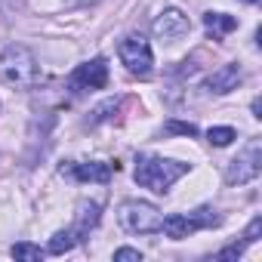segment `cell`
Masks as SVG:
<instances>
[{"label": "cell", "instance_id": "cell-13", "mask_svg": "<svg viewBox=\"0 0 262 262\" xmlns=\"http://www.w3.org/2000/svg\"><path fill=\"white\" fill-rule=\"evenodd\" d=\"M74 244H77V234H74V228H68V231H56V234L50 237V247H47V253H53V256H62V253H68Z\"/></svg>", "mask_w": 262, "mask_h": 262}, {"label": "cell", "instance_id": "cell-14", "mask_svg": "<svg viewBox=\"0 0 262 262\" xmlns=\"http://www.w3.org/2000/svg\"><path fill=\"white\" fill-rule=\"evenodd\" d=\"M13 259H25V262H37V259H43V250L37 247V244H28V241H19V244H13Z\"/></svg>", "mask_w": 262, "mask_h": 262}, {"label": "cell", "instance_id": "cell-9", "mask_svg": "<svg viewBox=\"0 0 262 262\" xmlns=\"http://www.w3.org/2000/svg\"><path fill=\"white\" fill-rule=\"evenodd\" d=\"M241 68L234 65V62H228V65H219L210 77H207V90L210 93H216V96H222V93H231V90H237V83H241Z\"/></svg>", "mask_w": 262, "mask_h": 262}, {"label": "cell", "instance_id": "cell-8", "mask_svg": "<svg viewBox=\"0 0 262 262\" xmlns=\"http://www.w3.org/2000/svg\"><path fill=\"white\" fill-rule=\"evenodd\" d=\"M114 170H117V164H99V161L96 164H65L62 167L65 176H71L77 182H99V185H105Z\"/></svg>", "mask_w": 262, "mask_h": 262}, {"label": "cell", "instance_id": "cell-2", "mask_svg": "<svg viewBox=\"0 0 262 262\" xmlns=\"http://www.w3.org/2000/svg\"><path fill=\"white\" fill-rule=\"evenodd\" d=\"M185 173H188V164L167 161V158H139L133 176L142 188H151L155 194H167L173 188V182L182 179Z\"/></svg>", "mask_w": 262, "mask_h": 262}, {"label": "cell", "instance_id": "cell-5", "mask_svg": "<svg viewBox=\"0 0 262 262\" xmlns=\"http://www.w3.org/2000/svg\"><path fill=\"white\" fill-rule=\"evenodd\" d=\"M117 56H120V62L126 65L129 74H139V77L151 74L155 56H151V47H148L145 37H123L120 47H117Z\"/></svg>", "mask_w": 262, "mask_h": 262}, {"label": "cell", "instance_id": "cell-17", "mask_svg": "<svg viewBox=\"0 0 262 262\" xmlns=\"http://www.w3.org/2000/svg\"><path fill=\"white\" fill-rule=\"evenodd\" d=\"M244 247H247V241H241V244H228L225 250H219V253H216V259H219V262H228V259H241V256H244Z\"/></svg>", "mask_w": 262, "mask_h": 262}, {"label": "cell", "instance_id": "cell-12", "mask_svg": "<svg viewBox=\"0 0 262 262\" xmlns=\"http://www.w3.org/2000/svg\"><path fill=\"white\" fill-rule=\"evenodd\" d=\"M204 28H207L213 37H225L228 31L237 28V19H234V16H225V13H207V16H204Z\"/></svg>", "mask_w": 262, "mask_h": 262}, {"label": "cell", "instance_id": "cell-15", "mask_svg": "<svg viewBox=\"0 0 262 262\" xmlns=\"http://www.w3.org/2000/svg\"><path fill=\"white\" fill-rule=\"evenodd\" d=\"M207 139H210V145H216V148H225V145H231V142L237 139V133H234L231 126H210Z\"/></svg>", "mask_w": 262, "mask_h": 262}, {"label": "cell", "instance_id": "cell-18", "mask_svg": "<svg viewBox=\"0 0 262 262\" xmlns=\"http://www.w3.org/2000/svg\"><path fill=\"white\" fill-rule=\"evenodd\" d=\"M191 219L198 222V228H213V225H219V216H213L210 210H198Z\"/></svg>", "mask_w": 262, "mask_h": 262}, {"label": "cell", "instance_id": "cell-3", "mask_svg": "<svg viewBox=\"0 0 262 262\" xmlns=\"http://www.w3.org/2000/svg\"><path fill=\"white\" fill-rule=\"evenodd\" d=\"M117 222L129 234H155V231H161V213L148 201H123L117 207Z\"/></svg>", "mask_w": 262, "mask_h": 262}, {"label": "cell", "instance_id": "cell-4", "mask_svg": "<svg viewBox=\"0 0 262 262\" xmlns=\"http://www.w3.org/2000/svg\"><path fill=\"white\" fill-rule=\"evenodd\" d=\"M259 173H262V142L253 139V142H247V148L228 164L225 179H228L231 185H247V182H253Z\"/></svg>", "mask_w": 262, "mask_h": 262}, {"label": "cell", "instance_id": "cell-1", "mask_svg": "<svg viewBox=\"0 0 262 262\" xmlns=\"http://www.w3.org/2000/svg\"><path fill=\"white\" fill-rule=\"evenodd\" d=\"M40 80V65L28 47H7L0 53V83L28 90Z\"/></svg>", "mask_w": 262, "mask_h": 262}, {"label": "cell", "instance_id": "cell-16", "mask_svg": "<svg viewBox=\"0 0 262 262\" xmlns=\"http://www.w3.org/2000/svg\"><path fill=\"white\" fill-rule=\"evenodd\" d=\"M167 129H170V133H176V136H198V126L188 123V120H170Z\"/></svg>", "mask_w": 262, "mask_h": 262}, {"label": "cell", "instance_id": "cell-20", "mask_svg": "<svg viewBox=\"0 0 262 262\" xmlns=\"http://www.w3.org/2000/svg\"><path fill=\"white\" fill-rule=\"evenodd\" d=\"M259 231H262V216H256V219L247 225V231H244V241H247V244H256V241H259Z\"/></svg>", "mask_w": 262, "mask_h": 262}, {"label": "cell", "instance_id": "cell-11", "mask_svg": "<svg viewBox=\"0 0 262 262\" xmlns=\"http://www.w3.org/2000/svg\"><path fill=\"white\" fill-rule=\"evenodd\" d=\"M96 225H99V204L80 201V204H77V213H74V234L80 237V234H86V231L96 228Z\"/></svg>", "mask_w": 262, "mask_h": 262}, {"label": "cell", "instance_id": "cell-19", "mask_svg": "<svg viewBox=\"0 0 262 262\" xmlns=\"http://www.w3.org/2000/svg\"><path fill=\"white\" fill-rule=\"evenodd\" d=\"M114 259L117 262H142V253L133 247H120V250H114Z\"/></svg>", "mask_w": 262, "mask_h": 262}, {"label": "cell", "instance_id": "cell-7", "mask_svg": "<svg viewBox=\"0 0 262 262\" xmlns=\"http://www.w3.org/2000/svg\"><path fill=\"white\" fill-rule=\"evenodd\" d=\"M105 83H108V62L102 56L93 62H83L71 77V86H83V90H102Z\"/></svg>", "mask_w": 262, "mask_h": 262}, {"label": "cell", "instance_id": "cell-21", "mask_svg": "<svg viewBox=\"0 0 262 262\" xmlns=\"http://www.w3.org/2000/svg\"><path fill=\"white\" fill-rule=\"evenodd\" d=\"M68 7H90V4H96V0H65Z\"/></svg>", "mask_w": 262, "mask_h": 262}, {"label": "cell", "instance_id": "cell-6", "mask_svg": "<svg viewBox=\"0 0 262 262\" xmlns=\"http://www.w3.org/2000/svg\"><path fill=\"white\" fill-rule=\"evenodd\" d=\"M188 28H191V22H188V16L179 13V10H164V13L155 19V34H158V40H164V43L182 40V37L188 34Z\"/></svg>", "mask_w": 262, "mask_h": 262}, {"label": "cell", "instance_id": "cell-23", "mask_svg": "<svg viewBox=\"0 0 262 262\" xmlns=\"http://www.w3.org/2000/svg\"><path fill=\"white\" fill-rule=\"evenodd\" d=\"M244 4H259V0H244Z\"/></svg>", "mask_w": 262, "mask_h": 262}, {"label": "cell", "instance_id": "cell-22", "mask_svg": "<svg viewBox=\"0 0 262 262\" xmlns=\"http://www.w3.org/2000/svg\"><path fill=\"white\" fill-rule=\"evenodd\" d=\"M259 111H262V102H259V99H253V117H262Z\"/></svg>", "mask_w": 262, "mask_h": 262}, {"label": "cell", "instance_id": "cell-10", "mask_svg": "<svg viewBox=\"0 0 262 262\" xmlns=\"http://www.w3.org/2000/svg\"><path fill=\"white\" fill-rule=\"evenodd\" d=\"M161 231H164L167 237H173V241H182V237H188V234H194V231H198V222H194L191 216L173 213V216L161 219Z\"/></svg>", "mask_w": 262, "mask_h": 262}]
</instances>
